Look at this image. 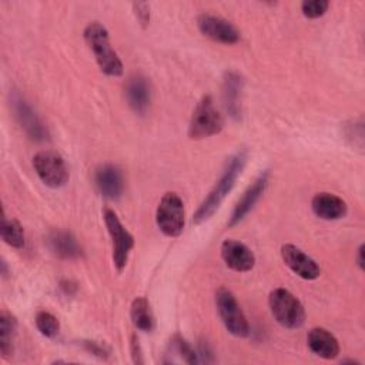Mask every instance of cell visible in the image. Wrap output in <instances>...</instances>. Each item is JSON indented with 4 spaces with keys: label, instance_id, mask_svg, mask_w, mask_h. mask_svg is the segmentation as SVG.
Returning a JSON list of instances; mask_svg holds the SVG:
<instances>
[{
    "label": "cell",
    "instance_id": "obj_24",
    "mask_svg": "<svg viewBox=\"0 0 365 365\" xmlns=\"http://www.w3.org/2000/svg\"><path fill=\"white\" fill-rule=\"evenodd\" d=\"M173 345H174V349L177 351V354L181 355L182 361L187 362V364H198V355L197 352L191 348V345L180 335H175L173 338Z\"/></svg>",
    "mask_w": 365,
    "mask_h": 365
},
{
    "label": "cell",
    "instance_id": "obj_5",
    "mask_svg": "<svg viewBox=\"0 0 365 365\" xmlns=\"http://www.w3.org/2000/svg\"><path fill=\"white\" fill-rule=\"evenodd\" d=\"M215 304L227 331L234 336H248L250 324L234 294L227 288H220L215 294Z\"/></svg>",
    "mask_w": 365,
    "mask_h": 365
},
{
    "label": "cell",
    "instance_id": "obj_29",
    "mask_svg": "<svg viewBox=\"0 0 365 365\" xmlns=\"http://www.w3.org/2000/svg\"><path fill=\"white\" fill-rule=\"evenodd\" d=\"M131 355H133V361L135 364H141L143 359H141V349H140V344H138V339L135 336L131 338Z\"/></svg>",
    "mask_w": 365,
    "mask_h": 365
},
{
    "label": "cell",
    "instance_id": "obj_1",
    "mask_svg": "<svg viewBox=\"0 0 365 365\" xmlns=\"http://www.w3.org/2000/svg\"><path fill=\"white\" fill-rule=\"evenodd\" d=\"M247 158H248L247 151L238 150L235 154H232L227 160L220 180L215 182V185L212 187V190L205 197V200L201 202V205L198 207V210L195 211V214L192 217V221L195 224H201V222L210 220L212 217V214L220 208L221 202L224 201L227 194L232 190L238 175L244 170V167L247 164Z\"/></svg>",
    "mask_w": 365,
    "mask_h": 365
},
{
    "label": "cell",
    "instance_id": "obj_18",
    "mask_svg": "<svg viewBox=\"0 0 365 365\" xmlns=\"http://www.w3.org/2000/svg\"><path fill=\"white\" fill-rule=\"evenodd\" d=\"M50 250L60 258L74 259L81 257V247L71 232L67 231H53L47 237Z\"/></svg>",
    "mask_w": 365,
    "mask_h": 365
},
{
    "label": "cell",
    "instance_id": "obj_4",
    "mask_svg": "<svg viewBox=\"0 0 365 365\" xmlns=\"http://www.w3.org/2000/svg\"><path fill=\"white\" fill-rule=\"evenodd\" d=\"M224 127V120L217 110L211 96H204L195 106L190 125L188 135L192 140H201L218 134Z\"/></svg>",
    "mask_w": 365,
    "mask_h": 365
},
{
    "label": "cell",
    "instance_id": "obj_3",
    "mask_svg": "<svg viewBox=\"0 0 365 365\" xmlns=\"http://www.w3.org/2000/svg\"><path fill=\"white\" fill-rule=\"evenodd\" d=\"M268 304L275 321L288 329L301 328L305 322V311L299 299L285 288H275L268 297Z\"/></svg>",
    "mask_w": 365,
    "mask_h": 365
},
{
    "label": "cell",
    "instance_id": "obj_15",
    "mask_svg": "<svg viewBox=\"0 0 365 365\" xmlns=\"http://www.w3.org/2000/svg\"><path fill=\"white\" fill-rule=\"evenodd\" d=\"M314 214L322 220H339L345 217L348 208L346 202L332 192H318L311 201Z\"/></svg>",
    "mask_w": 365,
    "mask_h": 365
},
{
    "label": "cell",
    "instance_id": "obj_22",
    "mask_svg": "<svg viewBox=\"0 0 365 365\" xmlns=\"http://www.w3.org/2000/svg\"><path fill=\"white\" fill-rule=\"evenodd\" d=\"M1 238L6 244H9L13 248H23L24 247V231H23L21 224L14 218L3 217Z\"/></svg>",
    "mask_w": 365,
    "mask_h": 365
},
{
    "label": "cell",
    "instance_id": "obj_30",
    "mask_svg": "<svg viewBox=\"0 0 365 365\" xmlns=\"http://www.w3.org/2000/svg\"><path fill=\"white\" fill-rule=\"evenodd\" d=\"M356 264L361 269H364V245L361 244L356 251Z\"/></svg>",
    "mask_w": 365,
    "mask_h": 365
},
{
    "label": "cell",
    "instance_id": "obj_9",
    "mask_svg": "<svg viewBox=\"0 0 365 365\" xmlns=\"http://www.w3.org/2000/svg\"><path fill=\"white\" fill-rule=\"evenodd\" d=\"M10 106L14 111V117L19 124L24 128L27 135L36 141H43L47 138V128L41 123L33 107L16 91L10 94Z\"/></svg>",
    "mask_w": 365,
    "mask_h": 365
},
{
    "label": "cell",
    "instance_id": "obj_7",
    "mask_svg": "<svg viewBox=\"0 0 365 365\" xmlns=\"http://www.w3.org/2000/svg\"><path fill=\"white\" fill-rule=\"evenodd\" d=\"M36 174L50 188H60L68 181V168L64 158L51 150L38 151L33 157Z\"/></svg>",
    "mask_w": 365,
    "mask_h": 365
},
{
    "label": "cell",
    "instance_id": "obj_25",
    "mask_svg": "<svg viewBox=\"0 0 365 365\" xmlns=\"http://www.w3.org/2000/svg\"><path fill=\"white\" fill-rule=\"evenodd\" d=\"M329 3L325 0H305L301 3V11L308 19H317L325 14Z\"/></svg>",
    "mask_w": 365,
    "mask_h": 365
},
{
    "label": "cell",
    "instance_id": "obj_13",
    "mask_svg": "<svg viewBox=\"0 0 365 365\" xmlns=\"http://www.w3.org/2000/svg\"><path fill=\"white\" fill-rule=\"evenodd\" d=\"M221 257L225 265L237 272H247L252 269L255 264L252 251L245 244L235 240H225L221 244Z\"/></svg>",
    "mask_w": 365,
    "mask_h": 365
},
{
    "label": "cell",
    "instance_id": "obj_10",
    "mask_svg": "<svg viewBox=\"0 0 365 365\" xmlns=\"http://www.w3.org/2000/svg\"><path fill=\"white\" fill-rule=\"evenodd\" d=\"M198 30L208 38L222 43L235 44L240 40V31L225 19L214 14H200L197 17Z\"/></svg>",
    "mask_w": 365,
    "mask_h": 365
},
{
    "label": "cell",
    "instance_id": "obj_11",
    "mask_svg": "<svg viewBox=\"0 0 365 365\" xmlns=\"http://www.w3.org/2000/svg\"><path fill=\"white\" fill-rule=\"evenodd\" d=\"M281 257L285 265L302 279L311 281L318 278L321 274L319 265L302 250L292 244H285L281 247Z\"/></svg>",
    "mask_w": 365,
    "mask_h": 365
},
{
    "label": "cell",
    "instance_id": "obj_12",
    "mask_svg": "<svg viewBox=\"0 0 365 365\" xmlns=\"http://www.w3.org/2000/svg\"><path fill=\"white\" fill-rule=\"evenodd\" d=\"M94 181L100 194L108 200H118L124 191L123 173L114 164L98 167L94 174Z\"/></svg>",
    "mask_w": 365,
    "mask_h": 365
},
{
    "label": "cell",
    "instance_id": "obj_2",
    "mask_svg": "<svg viewBox=\"0 0 365 365\" xmlns=\"http://www.w3.org/2000/svg\"><path fill=\"white\" fill-rule=\"evenodd\" d=\"M84 40L93 51L96 61L104 74L110 77H118L123 74V63L118 54L113 50L108 38V31L104 26L97 21L90 23L84 29Z\"/></svg>",
    "mask_w": 365,
    "mask_h": 365
},
{
    "label": "cell",
    "instance_id": "obj_16",
    "mask_svg": "<svg viewBox=\"0 0 365 365\" xmlns=\"http://www.w3.org/2000/svg\"><path fill=\"white\" fill-rule=\"evenodd\" d=\"M125 96L134 113L140 115L145 114L151 101V91L147 78L140 74L130 77L125 86Z\"/></svg>",
    "mask_w": 365,
    "mask_h": 365
},
{
    "label": "cell",
    "instance_id": "obj_28",
    "mask_svg": "<svg viewBox=\"0 0 365 365\" xmlns=\"http://www.w3.org/2000/svg\"><path fill=\"white\" fill-rule=\"evenodd\" d=\"M198 356H202L198 361H204V362H214V356H212V351L210 349L207 342H201L200 344V352L197 354Z\"/></svg>",
    "mask_w": 365,
    "mask_h": 365
},
{
    "label": "cell",
    "instance_id": "obj_6",
    "mask_svg": "<svg viewBox=\"0 0 365 365\" xmlns=\"http://www.w3.org/2000/svg\"><path fill=\"white\" fill-rule=\"evenodd\" d=\"M155 222L167 237H178L184 228V202L175 192H165L155 211Z\"/></svg>",
    "mask_w": 365,
    "mask_h": 365
},
{
    "label": "cell",
    "instance_id": "obj_23",
    "mask_svg": "<svg viewBox=\"0 0 365 365\" xmlns=\"http://www.w3.org/2000/svg\"><path fill=\"white\" fill-rule=\"evenodd\" d=\"M36 327L41 335L47 338H54L60 331L58 319L47 311H38L36 315Z\"/></svg>",
    "mask_w": 365,
    "mask_h": 365
},
{
    "label": "cell",
    "instance_id": "obj_26",
    "mask_svg": "<svg viewBox=\"0 0 365 365\" xmlns=\"http://www.w3.org/2000/svg\"><path fill=\"white\" fill-rule=\"evenodd\" d=\"M135 16L138 19V21L141 23V26H147L150 21V7L147 3H134L133 4Z\"/></svg>",
    "mask_w": 365,
    "mask_h": 365
},
{
    "label": "cell",
    "instance_id": "obj_8",
    "mask_svg": "<svg viewBox=\"0 0 365 365\" xmlns=\"http://www.w3.org/2000/svg\"><path fill=\"white\" fill-rule=\"evenodd\" d=\"M104 222H106L107 231H108V234L111 237V242H113L114 267L117 268L118 272H121L125 268L128 254L134 247V238L124 228V225L118 220L117 214L110 208L104 210Z\"/></svg>",
    "mask_w": 365,
    "mask_h": 365
},
{
    "label": "cell",
    "instance_id": "obj_21",
    "mask_svg": "<svg viewBox=\"0 0 365 365\" xmlns=\"http://www.w3.org/2000/svg\"><path fill=\"white\" fill-rule=\"evenodd\" d=\"M17 329V321L13 314L1 311L0 314V351L3 356H9L13 352V341Z\"/></svg>",
    "mask_w": 365,
    "mask_h": 365
},
{
    "label": "cell",
    "instance_id": "obj_27",
    "mask_svg": "<svg viewBox=\"0 0 365 365\" xmlns=\"http://www.w3.org/2000/svg\"><path fill=\"white\" fill-rule=\"evenodd\" d=\"M84 346H86V349H87L88 352L94 354V355H97V356H100V358H104V356L108 355V351H107L101 344H98V342H96V341H86V342H84Z\"/></svg>",
    "mask_w": 365,
    "mask_h": 365
},
{
    "label": "cell",
    "instance_id": "obj_20",
    "mask_svg": "<svg viewBox=\"0 0 365 365\" xmlns=\"http://www.w3.org/2000/svg\"><path fill=\"white\" fill-rule=\"evenodd\" d=\"M131 321L140 331L150 332L154 328V317L150 308V302L144 297H138L131 302L130 309Z\"/></svg>",
    "mask_w": 365,
    "mask_h": 365
},
{
    "label": "cell",
    "instance_id": "obj_14",
    "mask_svg": "<svg viewBox=\"0 0 365 365\" xmlns=\"http://www.w3.org/2000/svg\"><path fill=\"white\" fill-rule=\"evenodd\" d=\"M267 184H268V173L265 171L257 177V180L245 190L242 197L238 200L231 214V218L228 221V227H234L244 220V217L252 210V207L257 204L259 197L264 194Z\"/></svg>",
    "mask_w": 365,
    "mask_h": 365
},
{
    "label": "cell",
    "instance_id": "obj_19",
    "mask_svg": "<svg viewBox=\"0 0 365 365\" xmlns=\"http://www.w3.org/2000/svg\"><path fill=\"white\" fill-rule=\"evenodd\" d=\"M241 90H242L241 76L235 71H227L224 76L222 96H224L225 108L232 118H238L241 114V107H240Z\"/></svg>",
    "mask_w": 365,
    "mask_h": 365
},
{
    "label": "cell",
    "instance_id": "obj_17",
    "mask_svg": "<svg viewBox=\"0 0 365 365\" xmlns=\"http://www.w3.org/2000/svg\"><path fill=\"white\" fill-rule=\"evenodd\" d=\"M309 349L322 359H334L339 354L338 339L325 328H312L307 335Z\"/></svg>",
    "mask_w": 365,
    "mask_h": 365
}]
</instances>
